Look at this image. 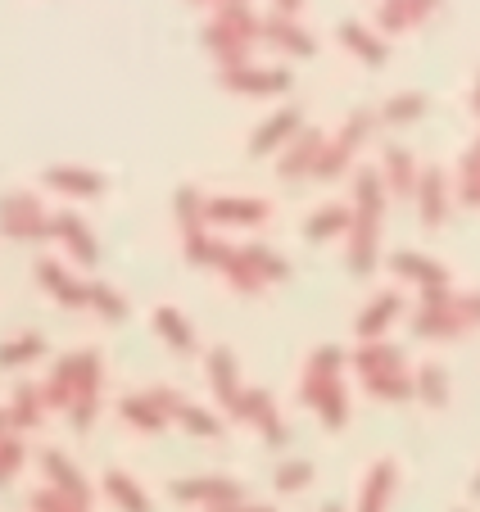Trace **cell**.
Instances as JSON below:
<instances>
[{
  "mask_svg": "<svg viewBox=\"0 0 480 512\" xmlns=\"http://www.w3.org/2000/svg\"><path fill=\"white\" fill-rule=\"evenodd\" d=\"M254 37H263V23L250 5H218V10H213V23L204 28V46L213 50V59L222 64V73L250 68Z\"/></svg>",
  "mask_w": 480,
  "mask_h": 512,
  "instance_id": "cell-1",
  "label": "cell"
},
{
  "mask_svg": "<svg viewBox=\"0 0 480 512\" xmlns=\"http://www.w3.org/2000/svg\"><path fill=\"white\" fill-rule=\"evenodd\" d=\"M471 327H480V295H449V286L422 290V309H417V318H413L417 336L453 340Z\"/></svg>",
  "mask_w": 480,
  "mask_h": 512,
  "instance_id": "cell-2",
  "label": "cell"
},
{
  "mask_svg": "<svg viewBox=\"0 0 480 512\" xmlns=\"http://www.w3.org/2000/svg\"><path fill=\"white\" fill-rule=\"evenodd\" d=\"M372 127H376V114L372 109H354V114L345 118V127H340V136L322 150V159H317V168H313V177H340L349 168V159L358 155V145L372 136Z\"/></svg>",
  "mask_w": 480,
  "mask_h": 512,
  "instance_id": "cell-3",
  "label": "cell"
},
{
  "mask_svg": "<svg viewBox=\"0 0 480 512\" xmlns=\"http://www.w3.org/2000/svg\"><path fill=\"white\" fill-rule=\"evenodd\" d=\"M0 232L14 236V241H46V236H55L50 218L41 213V204L28 191L0 195Z\"/></svg>",
  "mask_w": 480,
  "mask_h": 512,
  "instance_id": "cell-4",
  "label": "cell"
},
{
  "mask_svg": "<svg viewBox=\"0 0 480 512\" xmlns=\"http://www.w3.org/2000/svg\"><path fill=\"white\" fill-rule=\"evenodd\" d=\"M41 467H46V476H50V490L64 494V499H73L77 508H87V512H91V499H96V494H91L87 476L77 472V467L68 463V458L59 454V449H46V454H41Z\"/></svg>",
  "mask_w": 480,
  "mask_h": 512,
  "instance_id": "cell-5",
  "label": "cell"
},
{
  "mask_svg": "<svg viewBox=\"0 0 480 512\" xmlns=\"http://www.w3.org/2000/svg\"><path fill=\"white\" fill-rule=\"evenodd\" d=\"M173 499L182 503H204V508H236L245 503V485L236 481H173Z\"/></svg>",
  "mask_w": 480,
  "mask_h": 512,
  "instance_id": "cell-6",
  "label": "cell"
},
{
  "mask_svg": "<svg viewBox=\"0 0 480 512\" xmlns=\"http://www.w3.org/2000/svg\"><path fill=\"white\" fill-rule=\"evenodd\" d=\"M222 87L240 91V96H277V91L290 87V73L286 68H236V73H218Z\"/></svg>",
  "mask_w": 480,
  "mask_h": 512,
  "instance_id": "cell-7",
  "label": "cell"
},
{
  "mask_svg": "<svg viewBox=\"0 0 480 512\" xmlns=\"http://www.w3.org/2000/svg\"><path fill=\"white\" fill-rule=\"evenodd\" d=\"M236 417H240V422H250V426H259L268 445H286V426H281L277 404H272L268 390H245V399H240V413H236Z\"/></svg>",
  "mask_w": 480,
  "mask_h": 512,
  "instance_id": "cell-8",
  "label": "cell"
},
{
  "mask_svg": "<svg viewBox=\"0 0 480 512\" xmlns=\"http://www.w3.org/2000/svg\"><path fill=\"white\" fill-rule=\"evenodd\" d=\"M299 132H304V109L299 105L277 109V114L250 136V155H272L281 141H290V136H299Z\"/></svg>",
  "mask_w": 480,
  "mask_h": 512,
  "instance_id": "cell-9",
  "label": "cell"
},
{
  "mask_svg": "<svg viewBox=\"0 0 480 512\" xmlns=\"http://www.w3.org/2000/svg\"><path fill=\"white\" fill-rule=\"evenodd\" d=\"M204 218H209V223H231V227H259L263 218H268V204L245 200V195H222V200L204 204Z\"/></svg>",
  "mask_w": 480,
  "mask_h": 512,
  "instance_id": "cell-10",
  "label": "cell"
},
{
  "mask_svg": "<svg viewBox=\"0 0 480 512\" xmlns=\"http://www.w3.org/2000/svg\"><path fill=\"white\" fill-rule=\"evenodd\" d=\"M376 227H381V218L376 213H354V241H349V272L354 277H367V272L376 268Z\"/></svg>",
  "mask_w": 480,
  "mask_h": 512,
  "instance_id": "cell-11",
  "label": "cell"
},
{
  "mask_svg": "<svg viewBox=\"0 0 480 512\" xmlns=\"http://www.w3.org/2000/svg\"><path fill=\"white\" fill-rule=\"evenodd\" d=\"M209 386H213V395L222 399L227 413H240L245 390H240V381H236V354H231V349H213L209 354Z\"/></svg>",
  "mask_w": 480,
  "mask_h": 512,
  "instance_id": "cell-12",
  "label": "cell"
},
{
  "mask_svg": "<svg viewBox=\"0 0 480 512\" xmlns=\"http://www.w3.org/2000/svg\"><path fill=\"white\" fill-rule=\"evenodd\" d=\"M417 209H422L426 227H440L449 218V177L440 168H426L422 182H417Z\"/></svg>",
  "mask_w": 480,
  "mask_h": 512,
  "instance_id": "cell-13",
  "label": "cell"
},
{
  "mask_svg": "<svg viewBox=\"0 0 480 512\" xmlns=\"http://www.w3.org/2000/svg\"><path fill=\"white\" fill-rule=\"evenodd\" d=\"M50 232H55L59 241L68 245V250H73V259L82 263V268H96L100 250H96V241H91L87 223H82L77 213H55V218H50Z\"/></svg>",
  "mask_w": 480,
  "mask_h": 512,
  "instance_id": "cell-14",
  "label": "cell"
},
{
  "mask_svg": "<svg viewBox=\"0 0 480 512\" xmlns=\"http://www.w3.org/2000/svg\"><path fill=\"white\" fill-rule=\"evenodd\" d=\"M322 150H327V141H322V132H313V127H304L299 132V141H290V150H286V159L277 164V173L286 177H304V173H313L317 168V159H322Z\"/></svg>",
  "mask_w": 480,
  "mask_h": 512,
  "instance_id": "cell-15",
  "label": "cell"
},
{
  "mask_svg": "<svg viewBox=\"0 0 480 512\" xmlns=\"http://www.w3.org/2000/svg\"><path fill=\"white\" fill-rule=\"evenodd\" d=\"M390 268L399 272L404 281H417L422 290H444V286H449V272H444L435 259H426V254H413V250H399L390 259Z\"/></svg>",
  "mask_w": 480,
  "mask_h": 512,
  "instance_id": "cell-16",
  "label": "cell"
},
{
  "mask_svg": "<svg viewBox=\"0 0 480 512\" xmlns=\"http://www.w3.org/2000/svg\"><path fill=\"white\" fill-rule=\"evenodd\" d=\"M213 268H222V277H227L240 295H254V290L268 286V281L254 272V263L245 259V250H236V245H222L218 241V259H213Z\"/></svg>",
  "mask_w": 480,
  "mask_h": 512,
  "instance_id": "cell-17",
  "label": "cell"
},
{
  "mask_svg": "<svg viewBox=\"0 0 480 512\" xmlns=\"http://www.w3.org/2000/svg\"><path fill=\"white\" fill-rule=\"evenodd\" d=\"M37 281L50 290V295H59V304H64V309H82V304H91V286H77V281L68 277L55 259H41L37 263Z\"/></svg>",
  "mask_w": 480,
  "mask_h": 512,
  "instance_id": "cell-18",
  "label": "cell"
},
{
  "mask_svg": "<svg viewBox=\"0 0 480 512\" xmlns=\"http://www.w3.org/2000/svg\"><path fill=\"white\" fill-rule=\"evenodd\" d=\"M381 182H385V191H390V195H417V182H422V173H417V159L408 155L404 145H390V150H385Z\"/></svg>",
  "mask_w": 480,
  "mask_h": 512,
  "instance_id": "cell-19",
  "label": "cell"
},
{
  "mask_svg": "<svg viewBox=\"0 0 480 512\" xmlns=\"http://www.w3.org/2000/svg\"><path fill=\"white\" fill-rule=\"evenodd\" d=\"M340 363H345V354H340L336 345H322L313 358H308V372H304V404H317V395L331 386V381H340Z\"/></svg>",
  "mask_w": 480,
  "mask_h": 512,
  "instance_id": "cell-20",
  "label": "cell"
},
{
  "mask_svg": "<svg viewBox=\"0 0 480 512\" xmlns=\"http://www.w3.org/2000/svg\"><path fill=\"white\" fill-rule=\"evenodd\" d=\"M394 481H399L394 463H390V458H381V463L367 472V481H363V494H358V512H385V508H390Z\"/></svg>",
  "mask_w": 480,
  "mask_h": 512,
  "instance_id": "cell-21",
  "label": "cell"
},
{
  "mask_svg": "<svg viewBox=\"0 0 480 512\" xmlns=\"http://www.w3.org/2000/svg\"><path fill=\"white\" fill-rule=\"evenodd\" d=\"M358 372H363V381H376V377H399L404 372V354L394 345H381V340H372V345H363L354 354Z\"/></svg>",
  "mask_w": 480,
  "mask_h": 512,
  "instance_id": "cell-22",
  "label": "cell"
},
{
  "mask_svg": "<svg viewBox=\"0 0 480 512\" xmlns=\"http://www.w3.org/2000/svg\"><path fill=\"white\" fill-rule=\"evenodd\" d=\"M431 14H435L431 0H390V5H381V10H376V23H381L385 32H404V28L426 23Z\"/></svg>",
  "mask_w": 480,
  "mask_h": 512,
  "instance_id": "cell-23",
  "label": "cell"
},
{
  "mask_svg": "<svg viewBox=\"0 0 480 512\" xmlns=\"http://www.w3.org/2000/svg\"><path fill=\"white\" fill-rule=\"evenodd\" d=\"M399 309H404V295H394V290H385V295H376L372 309L363 313V318L354 322V331L363 336V345H372L376 336H381L385 327H390V318H399Z\"/></svg>",
  "mask_w": 480,
  "mask_h": 512,
  "instance_id": "cell-24",
  "label": "cell"
},
{
  "mask_svg": "<svg viewBox=\"0 0 480 512\" xmlns=\"http://www.w3.org/2000/svg\"><path fill=\"white\" fill-rule=\"evenodd\" d=\"M349 227H354V209H345V204H322V209L308 218L304 236L313 245H322V241H331L336 232H349Z\"/></svg>",
  "mask_w": 480,
  "mask_h": 512,
  "instance_id": "cell-25",
  "label": "cell"
},
{
  "mask_svg": "<svg viewBox=\"0 0 480 512\" xmlns=\"http://www.w3.org/2000/svg\"><path fill=\"white\" fill-rule=\"evenodd\" d=\"M263 37H268V41H277L281 50H290V55H299V59H313V55H317L313 37H308L304 28H295V23H290V19H277V14H272V19L263 23Z\"/></svg>",
  "mask_w": 480,
  "mask_h": 512,
  "instance_id": "cell-26",
  "label": "cell"
},
{
  "mask_svg": "<svg viewBox=\"0 0 480 512\" xmlns=\"http://www.w3.org/2000/svg\"><path fill=\"white\" fill-rule=\"evenodd\" d=\"M46 186H55V191H68V195H100V191H105V177L87 173V168H50Z\"/></svg>",
  "mask_w": 480,
  "mask_h": 512,
  "instance_id": "cell-27",
  "label": "cell"
},
{
  "mask_svg": "<svg viewBox=\"0 0 480 512\" xmlns=\"http://www.w3.org/2000/svg\"><path fill=\"white\" fill-rule=\"evenodd\" d=\"M154 327H159V336H164L168 345L177 349V354H191V349H195L191 322H186L177 309H168V304H164V309H154Z\"/></svg>",
  "mask_w": 480,
  "mask_h": 512,
  "instance_id": "cell-28",
  "label": "cell"
},
{
  "mask_svg": "<svg viewBox=\"0 0 480 512\" xmlns=\"http://www.w3.org/2000/svg\"><path fill=\"white\" fill-rule=\"evenodd\" d=\"M177 223H182L186 241L204 236V227H209V218H204V195L195 191V186H182V191H177Z\"/></svg>",
  "mask_w": 480,
  "mask_h": 512,
  "instance_id": "cell-29",
  "label": "cell"
},
{
  "mask_svg": "<svg viewBox=\"0 0 480 512\" xmlns=\"http://www.w3.org/2000/svg\"><path fill=\"white\" fill-rule=\"evenodd\" d=\"M340 41H345V46L354 50V55L363 59V64H372V68H381L385 59H390V50H385L381 41H376L372 32L363 28V23H345V28H340Z\"/></svg>",
  "mask_w": 480,
  "mask_h": 512,
  "instance_id": "cell-30",
  "label": "cell"
},
{
  "mask_svg": "<svg viewBox=\"0 0 480 512\" xmlns=\"http://www.w3.org/2000/svg\"><path fill=\"white\" fill-rule=\"evenodd\" d=\"M426 105H431V100H426L422 91H404V96H390V100L381 105V123L408 127V123H417V118L426 114Z\"/></svg>",
  "mask_w": 480,
  "mask_h": 512,
  "instance_id": "cell-31",
  "label": "cell"
},
{
  "mask_svg": "<svg viewBox=\"0 0 480 512\" xmlns=\"http://www.w3.org/2000/svg\"><path fill=\"white\" fill-rule=\"evenodd\" d=\"M105 494L118 503L123 512H150V499L141 494V485L127 472H105Z\"/></svg>",
  "mask_w": 480,
  "mask_h": 512,
  "instance_id": "cell-32",
  "label": "cell"
},
{
  "mask_svg": "<svg viewBox=\"0 0 480 512\" xmlns=\"http://www.w3.org/2000/svg\"><path fill=\"white\" fill-rule=\"evenodd\" d=\"M41 408H46V395H41L32 381H23L19 390H14V408H10V426H19V431H28V426L41 422Z\"/></svg>",
  "mask_w": 480,
  "mask_h": 512,
  "instance_id": "cell-33",
  "label": "cell"
},
{
  "mask_svg": "<svg viewBox=\"0 0 480 512\" xmlns=\"http://www.w3.org/2000/svg\"><path fill=\"white\" fill-rule=\"evenodd\" d=\"M317 417H322V426H327V431H340V426L349 422V404H345V386H340V381H331L327 390H322V395H317Z\"/></svg>",
  "mask_w": 480,
  "mask_h": 512,
  "instance_id": "cell-34",
  "label": "cell"
},
{
  "mask_svg": "<svg viewBox=\"0 0 480 512\" xmlns=\"http://www.w3.org/2000/svg\"><path fill=\"white\" fill-rule=\"evenodd\" d=\"M123 417L132 426H141V431H164L168 426V417L159 413V404H154L150 395H127L123 399Z\"/></svg>",
  "mask_w": 480,
  "mask_h": 512,
  "instance_id": "cell-35",
  "label": "cell"
},
{
  "mask_svg": "<svg viewBox=\"0 0 480 512\" xmlns=\"http://www.w3.org/2000/svg\"><path fill=\"white\" fill-rule=\"evenodd\" d=\"M413 390H417V399H422V404L440 408L444 399H449V372L435 368V363H426V368L413 377Z\"/></svg>",
  "mask_w": 480,
  "mask_h": 512,
  "instance_id": "cell-36",
  "label": "cell"
},
{
  "mask_svg": "<svg viewBox=\"0 0 480 512\" xmlns=\"http://www.w3.org/2000/svg\"><path fill=\"white\" fill-rule=\"evenodd\" d=\"M41 354H46V340H41L37 331H28V336L0 345V368H23V363H32V358H41Z\"/></svg>",
  "mask_w": 480,
  "mask_h": 512,
  "instance_id": "cell-37",
  "label": "cell"
},
{
  "mask_svg": "<svg viewBox=\"0 0 480 512\" xmlns=\"http://www.w3.org/2000/svg\"><path fill=\"white\" fill-rule=\"evenodd\" d=\"M240 250H245V259L254 263V272H259L263 281H286L290 277V268H286V259H281V254L263 250V245H240Z\"/></svg>",
  "mask_w": 480,
  "mask_h": 512,
  "instance_id": "cell-38",
  "label": "cell"
},
{
  "mask_svg": "<svg viewBox=\"0 0 480 512\" xmlns=\"http://www.w3.org/2000/svg\"><path fill=\"white\" fill-rule=\"evenodd\" d=\"M313 472H317V467L308 463V458H290V463L277 467V490L281 494H299L308 481H313Z\"/></svg>",
  "mask_w": 480,
  "mask_h": 512,
  "instance_id": "cell-39",
  "label": "cell"
},
{
  "mask_svg": "<svg viewBox=\"0 0 480 512\" xmlns=\"http://www.w3.org/2000/svg\"><path fill=\"white\" fill-rule=\"evenodd\" d=\"M367 386V395H376V399H390V404H399V399H413L417 390H413V377L408 372H399V377H376V381H363Z\"/></svg>",
  "mask_w": 480,
  "mask_h": 512,
  "instance_id": "cell-40",
  "label": "cell"
},
{
  "mask_svg": "<svg viewBox=\"0 0 480 512\" xmlns=\"http://www.w3.org/2000/svg\"><path fill=\"white\" fill-rule=\"evenodd\" d=\"M91 304H96V313L105 322H123L127 318V300L118 295L114 286H100V281H96V286H91Z\"/></svg>",
  "mask_w": 480,
  "mask_h": 512,
  "instance_id": "cell-41",
  "label": "cell"
},
{
  "mask_svg": "<svg viewBox=\"0 0 480 512\" xmlns=\"http://www.w3.org/2000/svg\"><path fill=\"white\" fill-rule=\"evenodd\" d=\"M23 458H28V449H23V440H19V435H5V440H0V485H5V481H14V476H19Z\"/></svg>",
  "mask_w": 480,
  "mask_h": 512,
  "instance_id": "cell-42",
  "label": "cell"
},
{
  "mask_svg": "<svg viewBox=\"0 0 480 512\" xmlns=\"http://www.w3.org/2000/svg\"><path fill=\"white\" fill-rule=\"evenodd\" d=\"M177 422L186 426V431H195V435H218L222 431V422L213 413H204V408H195V404H186L182 413H177Z\"/></svg>",
  "mask_w": 480,
  "mask_h": 512,
  "instance_id": "cell-43",
  "label": "cell"
},
{
  "mask_svg": "<svg viewBox=\"0 0 480 512\" xmlns=\"http://www.w3.org/2000/svg\"><path fill=\"white\" fill-rule=\"evenodd\" d=\"M28 508L32 512H87V508H77L73 499H64V494H55V490H37L28 499Z\"/></svg>",
  "mask_w": 480,
  "mask_h": 512,
  "instance_id": "cell-44",
  "label": "cell"
},
{
  "mask_svg": "<svg viewBox=\"0 0 480 512\" xmlns=\"http://www.w3.org/2000/svg\"><path fill=\"white\" fill-rule=\"evenodd\" d=\"M471 177H480V141L462 155V182H471Z\"/></svg>",
  "mask_w": 480,
  "mask_h": 512,
  "instance_id": "cell-45",
  "label": "cell"
},
{
  "mask_svg": "<svg viewBox=\"0 0 480 512\" xmlns=\"http://www.w3.org/2000/svg\"><path fill=\"white\" fill-rule=\"evenodd\" d=\"M467 209H480V177H471V182H462V195H458Z\"/></svg>",
  "mask_w": 480,
  "mask_h": 512,
  "instance_id": "cell-46",
  "label": "cell"
},
{
  "mask_svg": "<svg viewBox=\"0 0 480 512\" xmlns=\"http://www.w3.org/2000/svg\"><path fill=\"white\" fill-rule=\"evenodd\" d=\"M213 512H277V508H268V503H259V508H250V503H236V508H213Z\"/></svg>",
  "mask_w": 480,
  "mask_h": 512,
  "instance_id": "cell-47",
  "label": "cell"
},
{
  "mask_svg": "<svg viewBox=\"0 0 480 512\" xmlns=\"http://www.w3.org/2000/svg\"><path fill=\"white\" fill-rule=\"evenodd\" d=\"M471 114L480 118V78H476V91H471Z\"/></svg>",
  "mask_w": 480,
  "mask_h": 512,
  "instance_id": "cell-48",
  "label": "cell"
},
{
  "mask_svg": "<svg viewBox=\"0 0 480 512\" xmlns=\"http://www.w3.org/2000/svg\"><path fill=\"white\" fill-rule=\"evenodd\" d=\"M5 431H10V408H0V440H5Z\"/></svg>",
  "mask_w": 480,
  "mask_h": 512,
  "instance_id": "cell-49",
  "label": "cell"
},
{
  "mask_svg": "<svg viewBox=\"0 0 480 512\" xmlns=\"http://www.w3.org/2000/svg\"><path fill=\"white\" fill-rule=\"evenodd\" d=\"M471 494H476V499H480V476H476V481H471Z\"/></svg>",
  "mask_w": 480,
  "mask_h": 512,
  "instance_id": "cell-50",
  "label": "cell"
},
{
  "mask_svg": "<svg viewBox=\"0 0 480 512\" xmlns=\"http://www.w3.org/2000/svg\"><path fill=\"white\" fill-rule=\"evenodd\" d=\"M322 512H345V508H340V503H327V508H322Z\"/></svg>",
  "mask_w": 480,
  "mask_h": 512,
  "instance_id": "cell-51",
  "label": "cell"
}]
</instances>
